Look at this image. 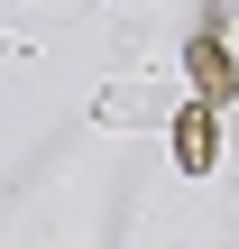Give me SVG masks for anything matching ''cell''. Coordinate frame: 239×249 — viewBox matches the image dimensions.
<instances>
[{"label":"cell","instance_id":"obj_2","mask_svg":"<svg viewBox=\"0 0 239 249\" xmlns=\"http://www.w3.org/2000/svg\"><path fill=\"white\" fill-rule=\"evenodd\" d=\"M175 157H184V166H193V176H203V166H212V157H221V120H212V111H203V102H193V111H175Z\"/></svg>","mask_w":239,"mask_h":249},{"label":"cell","instance_id":"obj_1","mask_svg":"<svg viewBox=\"0 0 239 249\" xmlns=\"http://www.w3.org/2000/svg\"><path fill=\"white\" fill-rule=\"evenodd\" d=\"M184 55H193V83H203V111H221V102L239 92V65H230V46H221V28H203V37H193Z\"/></svg>","mask_w":239,"mask_h":249}]
</instances>
